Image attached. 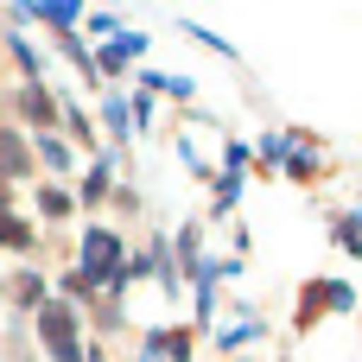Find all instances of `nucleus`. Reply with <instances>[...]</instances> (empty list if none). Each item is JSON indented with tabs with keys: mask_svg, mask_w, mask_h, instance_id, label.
Segmentation results:
<instances>
[{
	"mask_svg": "<svg viewBox=\"0 0 362 362\" xmlns=\"http://www.w3.org/2000/svg\"><path fill=\"white\" fill-rule=\"evenodd\" d=\"M38 325H45V350H51V356H57V362H76V318H70L64 305H45Z\"/></svg>",
	"mask_w": 362,
	"mask_h": 362,
	"instance_id": "obj_1",
	"label": "nucleus"
},
{
	"mask_svg": "<svg viewBox=\"0 0 362 362\" xmlns=\"http://www.w3.org/2000/svg\"><path fill=\"white\" fill-rule=\"evenodd\" d=\"M0 242H6V248H25V242H32V229H25L19 216H6V204H0Z\"/></svg>",
	"mask_w": 362,
	"mask_h": 362,
	"instance_id": "obj_2",
	"label": "nucleus"
},
{
	"mask_svg": "<svg viewBox=\"0 0 362 362\" xmlns=\"http://www.w3.org/2000/svg\"><path fill=\"white\" fill-rule=\"evenodd\" d=\"M0 165H6V172H25V146H19L13 134H0Z\"/></svg>",
	"mask_w": 362,
	"mask_h": 362,
	"instance_id": "obj_3",
	"label": "nucleus"
},
{
	"mask_svg": "<svg viewBox=\"0 0 362 362\" xmlns=\"http://www.w3.org/2000/svg\"><path fill=\"white\" fill-rule=\"evenodd\" d=\"M19 108H25V115H32V121H51V102H45V95H38V89H25V95H19Z\"/></svg>",
	"mask_w": 362,
	"mask_h": 362,
	"instance_id": "obj_4",
	"label": "nucleus"
},
{
	"mask_svg": "<svg viewBox=\"0 0 362 362\" xmlns=\"http://www.w3.org/2000/svg\"><path fill=\"white\" fill-rule=\"evenodd\" d=\"M13 293H19V305H38V299H45V286H38V274H19V286H13Z\"/></svg>",
	"mask_w": 362,
	"mask_h": 362,
	"instance_id": "obj_5",
	"label": "nucleus"
},
{
	"mask_svg": "<svg viewBox=\"0 0 362 362\" xmlns=\"http://www.w3.org/2000/svg\"><path fill=\"white\" fill-rule=\"evenodd\" d=\"M38 204H45V216H64V210H70V197H64V191H45Z\"/></svg>",
	"mask_w": 362,
	"mask_h": 362,
	"instance_id": "obj_6",
	"label": "nucleus"
}]
</instances>
